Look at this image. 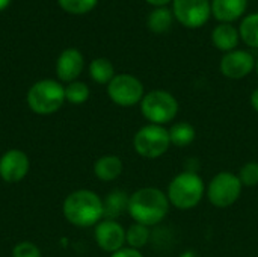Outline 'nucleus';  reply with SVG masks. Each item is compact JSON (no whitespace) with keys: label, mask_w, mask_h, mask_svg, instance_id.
<instances>
[{"label":"nucleus","mask_w":258,"mask_h":257,"mask_svg":"<svg viewBox=\"0 0 258 257\" xmlns=\"http://www.w3.org/2000/svg\"><path fill=\"white\" fill-rule=\"evenodd\" d=\"M65 101V88L51 79L39 80L30 86L27 92L29 108L39 115H50L57 112Z\"/></svg>","instance_id":"obj_4"},{"label":"nucleus","mask_w":258,"mask_h":257,"mask_svg":"<svg viewBox=\"0 0 258 257\" xmlns=\"http://www.w3.org/2000/svg\"><path fill=\"white\" fill-rule=\"evenodd\" d=\"M174 21V14L171 9L162 6V8H156L147 20L148 29L154 33H166Z\"/></svg>","instance_id":"obj_19"},{"label":"nucleus","mask_w":258,"mask_h":257,"mask_svg":"<svg viewBox=\"0 0 258 257\" xmlns=\"http://www.w3.org/2000/svg\"><path fill=\"white\" fill-rule=\"evenodd\" d=\"M255 64L257 61L249 52L233 50L221 59V73L228 79L239 80L246 77L255 68Z\"/></svg>","instance_id":"obj_10"},{"label":"nucleus","mask_w":258,"mask_h":257,"mask_svg":"<svg viewBox=\"0 0 258 257\" xmlns=\"http://www.w3.org/2000/svg\"><path fill=\"white\" fill-rule=\"evenodd\" d=\"M29 158L21 150H9L0 158V177L8 183H17L29 173Z\"/></svg>","instance_id":"obj_12"},{"label":"nucleus","mask_w":258,"mask_h":257,"mask_svg":"<svg viewBox=\"0 0 258 257\" xmlns=\"http://www.w3.org/2000/svg\"><path fill=\"white\" fill-rule=\"evenodd\" d=\"M128 200H130V197L127 195V192L119 191V189L112 191L106 197V200L103 201V209H104L103 218H106V220H116L125 211L128 212Z\"/></svg>","instance_id":"obj_17"},{"label":"nucleus","mask_w":258,"mask_h":257,"mask_svg":"<svg viewBox=\"0 0 258 257\" xmlns=\"http://www.w3.org/2000/svg\"><path fill=\"white\" fill-rule=\"evenodd\" d=\"M110 257H144L142 253L136 248H132V247H122L121 250L112 253Z\"/></svg>","instance_id":"obj_27"},{"label":"nucleus","mask_w":258,"mask_h":257,"mask_svg":"<svg viewBox=\"0 0 258 257\" xmlns=\"http://www.w3.org/2000/svg\"><path fill=\"white\" fill-rule=\"evenodd\" d=\"M212 12L209 0H174V17L186 27L197 29L207 23Z\"/></svg>","instance_id":"obj_9"},{"label":"nucleus","mask_w":258,"mask_h":257,"mask_svg":"<svg viewBox=\"0 0 258 257\" xmlns=\"http://www.w3.org/2000/svg\"><path fill=\"white\" fill-rule=\"evenodd\" d=\"M89 98V88L83 82H71L65 88V100L73 105H82Z\"/></svg>","instance_id":"obj_23"},{"label":"nucleus","mask_w":258,"mask_h":257,"mask_svg":"<svg viewBox=\"0 0 258 257\" xmlns=\"http://www.w3.org/2000/svg\"><path fill=\"white\" fill-rule=\"evenodd\" d=\"M246 3L248 0H213L212 12L221 23H231L243 15Z\"/></svg>","instance_id":"obj_14"},{"label":"nucleus","mask_w":258,"mask_h":257,"mask_svg":"<svg viewBox=\"0 0 258 257\" xmlns=\"http://www.w3.org/2000/svg\"><path fill=\"white\" fill-rule=\"evenodd\" d=\"M148 241H150V227H147L144 224L135 223L125 232V242L132 248L139 250V248L145 247L148 244Z\"/></svg>","instance_id":"obj_21"},{"label":"nucleus","mask_w":258,"mask_h":257,"mask_svg":"<svg viewBox=\"0 0 258 257\" xmlns=\"http://www.w3.org/2000/svg\"><path fill=\"white\" fill-rule=\"evenodd\" d=\"M107 94L118 106H135L144 98L142 82L132 74H118L107 85Z\"/></svg>","instance_id":"obj_8"},{"label":"nucleus","mask_w":258,"mask_h":257,"mask_svg":"<svg viewBox=\"0 0 258 257\" xmlns=\"http://www.w3.org/2000/svg\"><path fill=\"white\" fill-rule=\"evenodd\" d=\"M60 8L70 14H86L92 11L98 0H57Z\"/></svg>","instance_id":"obj_24"},{"label":"nucleus","mask_w":258,"mask_h":257,"mask_svg":"<svg viewBox=\"0 0 258 257\" xmlns=\"http://www.w3.org/2000/svg\"><path fill=\"white\" fill-rule=\"evenodd\" d=\"M239 179L243 186L254 188L258 185V162H248L240 168Z\"/></svg>","instance_id":"obj_25"},{"label":"nucleus","mask_w":258,"mask_h":257,"mask_svg":"<svg viewBox=\"0 0 258 257\" xmlns=\"http://www.w3.org/2000/svg\"><path fill=\"white\" fill-rule=\"evenodd\" d=\"M242 189H243V185L239 176L230 171H221L209 183L207 198L215 208H221V209L230 208L239 200Z\"/></svg>","instance_id":"obj_7"},{"label":"nucleus","mask_w":258,"mask_h":257,"mask_svg":"<svg viewBox=\"0 0 258 257\" xmlns=\"http://www.w3.org/2000/svg\"><path fill=\"white\" fill-rule=\"evenodd\" d=\"M89 74L92 77L94 82L97 83H110V80L115 77V68H113V64L106 59V58H97L91 62L89 65Z\"/></svg>","instance_id":"obj_20"},{"label":"nucleus","mask_w":258,"mask_h":257,"mask_svg":"<svg viewBox=\"0 0 258 257\" xmlns=\"http://www.w3.org/2000/svg\"><path fill=\"white\" fill-rule=\"evenodd\" d=\"M136 153L147 159H157L163 156L171 147L169 132L163 126L148 124L139 129L133 138Z\"/></svg>","instance_id":"obj_6"},{"label":"nucleus","mask_w":258,"mask_h":257,"mask_svg":"<svg viewBox=\"0 0 258 257\" xmlns=\"http://www.w3.org/2000/svg\"><path fill=\"white\" fill-rule=\"evenodd\" d=\"M251 105H252L254 111L258 112V88L257 89H254L252 94H251Z\"/></svg>","instance_id":"obj_28"},{"label":"nucleus","mask_w":258,"mask_h":257,"mask_svg":"<svg viewBox=\"0 0 258 257\" xmlns=\"http://www.w3.org/2000/svg\"><path fill=\"white\" fill-rule=\"evenodd\" d=\"M95 241L101 250L115 253L125 244V230L115 220H103L95 227Z\"/></svg>","instance_id":"obj_11"},{"label":"nucleus","mask_w":258,"mask_h":257,"mask_svg":"<svg viewBox=\"0 0 258 257\" xmlns=\"http://www.w3.org/2000/svg\"><path fill=\"white\" fill-rule=\"evenodd\" d=\"M239 33L249 47L258 48V14H251L243 18Z\"/></svg>","instance_id":"obj_22"},{"label":"nucleus","mask_w":258,"mask_h":257,"mask_svg":"<svg viewBox=\"0 0 258 257\" xmlns=\"http://www.w3.org/2000/svg\"><path fill=\"white\" fill-rule=\"evenodd\" d=\"M255 71H257V74H258V61H257V64H255Z\"/></svg>","instance_id":"obj_31"},{"label":"nucleus","mask_w":258,"mask_h":257,"mask_svg":"<svg viewBox=\"0 0 258 257\" xmlns=\"http://www.w3.org/2000/svg\"><path fill=\"white\" fill-rule=\"evenodd\" d=\"M168 195L157 188H141L130 195L128 214L138 224L157 226L169 212Z\"/></svg>","instance_id":"obj_1"},{"label":"nucleus","mask_w":258,"mask_h":257,"mask_svg":"<svg viewBox=\"0 0 258 257\" xmlns=\"http://www.w3.org/2000/svg\"><path fill=\"white\" fill-rule=\"evenodd\" d=\"M147 3H150V5H153V6H157V8H162V6H165V5H168L171 0H145Z\"/></svg>","instance_id":"obj_29"},{"label":"nucleus","mask_w":258,"mask_h":257,"mask_svg":"<svg viewBox=\"0 0 258 257\" xmlns=\"http://www.w3.org/2000/svg\"><path fill=\"white\" fill-rule=\"evenodd\" d=\"M204 180L197 173L183 171L171 180L166 195L174 208L180 211H189L198 206L204 197Z\"/></svg>","instance_id":"obj_3"},{"label":"nucleus","mask_w":258,"mask_h":257,"mask_svg":"<svg viewBox=\"0 0 258 257\" xmlns=\"http://www.w3.org/2000/svg\"><path fill=\"white\" fill-rule=\"evenodd\" d=\"M141 111L151 124L163 126L166 123H171L177 117L178 101L171 92L154 89L144 95L141 101Z\"/></svg>","instance_id":"obj_5"},{"label":"nucleus","mask_w":258,"mask_h":257,"mask_svg":"<svg viewBox=\"0 0 258 257\" xmlns=\"http://www.w3.org/2000/svg\"><path fill=\"white\" fill-rule=\"evenodd\" d=\"M85 59L77 48H67L60 53L56 62L57 77L63 82H74L83 71Z\"/></svg>","instance_id":"obj_13"},{"label":"nucleus","mask_w":258,"mask_h":257,"mask_svg":"<svg viewBox=\"0 0 258 257\" xmlns=\"http://www.w3.org/2000/svg\"><path fill=\"white\" fill-rule=\"evenodd\" d=\"M122 161L115 155H106L94 164V174L103 182H112L122 173Z\"/></svg>","instance_id":"obj_16"},{"label":"nucleus","mask_w":258,"mask_h":257,"mask_svg":"<svg viewBox=\"0 0 258 257\" xmlns=\"http://www.w3.org/2000/svg\"><path fill=\"white\" fill-rule=\"evenodd\" d=\"M12 257H41V251L33 242L23 241V242H18L14 247Z\"/></svg>","instance_id":"obj_26"},{"label":"nucleus","mask_w":258,"mask_h":257,"mask_svg":"<svg viewBox=\"0 0 258 257\" xmlns=\"http://www.w3.org/2000/svg\"><path fill=\"white\" fill-rule=\"evenodd\" d=\"M9 3H11V0H0V11L6 9Z\"/></svg>","instance_id":"obj_30"},{"label":"nucleus","mask_w":258,"mask_h":257,"mask_svg":"<svg viewBox=\"0 0 258 257\" xmlns=\"http://www.w3.org/2000/svg\"><path fill=\"white\" fill-rule=\"evenodd\" d=\"M168 132H169L171 145H175V147H180V148L186 147V145H190L197 138L195 127L187 121H180V123L172 124L168 129Z\"/></svg>","instance_id":"obj_18"},{"label":"nucleus","mask_w":258,"mask_h":257,"mask_svg":"<svg viewBox=\"0 0 258 257\" xmlns=\"http://www.w3.org/2000/svg\"><path fill=\"white\" fill-rule=\"evenodd\" d=\"M63 215L68 223L77 227H91L100 223L104 215L103 200L89 189L71 192L63 201Z\"/></svg>","instance_id":"obj_2"},{"label":"nucleus","mask_w":258,"mask_h":257,"mask_svg":"<svg viewBox=\"0 0 258 257\" xmlns=\"http://www.w3.org/2000/svg\"><path fill=\"white\" fill-rule=\"evenodd\" d=\"M239 38L240 33L231 23H221L219 26L215 27L212 33V41L215 47L227 53L236 48V45L239 44Z\"/></svg>","instance_id":"obj_15"}]
</instances>
